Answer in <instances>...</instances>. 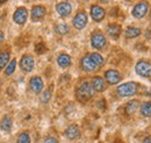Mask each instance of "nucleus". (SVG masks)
<instances>
[{"label":"nucleus","mask_w":151,"mask_h":143,"mask_svg":"<svg viewBox=\"0 0 151 143\" xmlns=\"http://www.w3.org/2000/svg\"><path fill=\"white\" fill-rule=\"evenodd\" d=\"M124 34L127 37L129 38H132V37H137V36L141 34V29L137 28V27H128L124 32Z\"/></svg>","instance_id":"obj_21"},{"label":"nucleus","mask_w":151,"mask_h":143,"mask_svg":"<svg viewBox=\"0 0 151 143\" xmlns=\"http://www.w3.org/2000/svg\"><path fill=\"white\" fill-rule=\"evenodd\" d=\"M57 63L62 68H68L71 64V57L68 54H60L57 58Z\"/></svg>","instance_id":"obj_17"},{"label":"nucleus","mask_w":151,"mask_h":143,"mask_svg":"<svg viewBox=\"0 0 151 143\" xmlns=\"http://www.w3.org/2000/svg\"><path fill=\"white\" fill-rule=\"evenodd\" d=\"M27 18H28V12L24 7H19L13 15L14 22H17L18 25H23L27 21Z\"/></svg>","instance_id":"obj_6"},{"label":"nucleus","mask_w":151,"mask_h":143,"mask_svg":"<svg viewBox=\"0 0 151 143\" xmlns=\"http://www.w3.org/2000/svg\"><path fill=\"white\" fill-rule=\"evenodd\" d=\"M120 32H121V27L119 25H109L107 27V34L112 38H117V36L120 35Z\"/></svg>","instance_id":"obj_18"},{"label":"nucleus","mask_w":151,"mask_h":143,"mask_svg":"<svg viewBox=\"0 0 151 143\" xmlns=\"http://www.w3.org/2000/svg\"><path fill=\"white\" fill-rule=\"evenodd\" d=\"M15 68H17V61L15 59H13L8 65H7V68H6V71L5 73L7 74V76H11L13 72L15 71Z\"/></svg>","instance_id":"obj_26"},{"label":"nucleus","mask_w":151,"mask_h":143,"mask_svg":"<svg viewBox=\"0 0 151 143\" xmlns=\"http://www.w3.org/2000/svg\"><path fill=\"white\" fill-rule=\"evenodd\" d=\"M29 86L30 90L34 92V93H40L42 92L43 90V80L41 77H33L29 82Z\"/></svg>","instance_id":"obj_11"},{"label":"nucleus","mask_w":151,"mask_h":143,"mask_svg":"<svg viewBox=\"0 0 151 143\" xmlns=\"http://www.w3.org/2000/svg\"><path fill=\"white\" fill-rule=\"evenodd\" d=\"M94 94V90L92 87L91 83L88 82H84L78 89H77V98L80 101H87L88 99H91Z\"/></svg>","instance_id":"obj_1"},{"label":"nucleus","mask_w":151,"mask_h":143,"mask_svg":"<svg viewBox=\"0 0 151 143\" xmlns=\"http://www.w3.org/2000/svg\"><path fill=\"white\" fill-rule=\"evenodd\" d=\"M105 78H106L107 83L111 84V85H115V84L120 83V80H121L120 73L117 71H115V70H108V71H106Z\"/></svg>","instance_id":"obj_10"},{"label":"nucleus","mask_w":151,"mask_h":143,"mask_svg":"<svg viewBox=\"0 0 151 143\" xmlns=\"http://www.w3.org/2000/svg\"><path fill=\"white\" fill-rule=\"evenodd\" d=\"M45 51V47L43 44H37L36 46V53H44Z\"/></svg>","instance_id":"obj_29"},{"label":"nucleus","mask_w":151,"mask_h":143,"mask_svg":"<svg viewBox=\"0 0 151 143\" xmlns=\"http://www.w3.org/2000/svg\"><path fill=\"white\" fill-rule=\"evenodd\" d=\"M137 108H138V100H132V101H129V103L127 104V106H126V112H127V114L132 115V114L137 110Z\"/></svg>","instance_id":"obj_20"},{"label":"nucleus","mask_w":151,"mask_h":143,"mask_svg":"<svg viewBox=\"0 0 151 143\" xmlns=\"http://www.w3.org/2000/svg\"><path fill=\"white\" fill-rule=\"evenodd\" d=\"M136 72L142 76V77H150L151 76V64L148 62H144V61H139L137 64H136V68H135Z\"/></svg>","instance_id":"obj_3"},{"label":"nucleus","mask_w":151,"mask_h":143,"mask_svg":"<svg viewBox=\"0 0 151 143\" xmlns=\"http://www.w3.org/2000/svg\"><path fill=\"white\" fill-rule=\"evenodd\" d=\"M4 38H5V34L0 30V42H2V41H4Z\"/></svg>","instance_id":"obj_31"},{"label":"nucleus","mask_w":151,"mask_h":143,"mask_svg":"<svg viewBox=\"0 0 151 143\" xmlns=\"http://www.w3.org/2000/svg\"><path fill=\"white\" fill-rule=\"evenodd\" d=\"M87 25V15L85 12H79L73 19V26L77 29H83Z\"/></svg>","instance_id":"obj_8"},{"label":"nucleus","mask_w":151,"mask_h":143,"mask_svg":"<svg viewBox=\"0 0 151 143\" xmlns=\"http://www.w3.org/2000/svg\"><path fill=\"white\" fill-rule=\"evenodd\" d=\"M141 113L144 116H151V101H145L141 105Z\"/></svg>","instance_id":"obj_24"},{"label":"nucleus","mask_w":151,"mask_h":143,"mask_svg":"<svg viewBox=\"0 0 151 143\" xmlns=\"http://www.w3.org/2000/svg\"><path fill=\"white\" fill-rule=\"evenodd\" d=\"M69 27L66 26V25H58L56 26V32L59 34V35H65V34H68L69 33Z\"/></svg>","instance_id":"obj_28"},{"label":"nucleus","mask_w":151,"mask_h":143,"mask_svg":"<svg viewBox=\"0 0 151 143\" xmlns=\"http://www.w3.org/2000/svg\"><path fill=\"white\" fill-rule=\"evenodd\" d=\"M17 143H30V136H29V134L28 133L20 134Z\"/></svg>","instance_id":"obj_27"},{"label":"nucleus","mask_w":151,"mask_h":143,"mask_svg":"<svg viewBox=\"0 0 151 143\" xmlns=\"http://www.w3.org/2000/svg\"><path fill=\"white\" fill-rule=\"evenodd\" d=\"M0 128L4 131H9L11 130V128H12V119L8 115H6V116L2 118L1 124H0Z\"/></svg>","instance_id":"obj_19"},{"label":"nucleus","mask_w":151,"mask_h":143,"mask_svg":"<svg viewBox=\"0 0 151 143\" xmlns=\"http://www.w3.org/2000/svg\"><path fill=\"white\" fill-rule=\"evenodd\" d=\"M143 143H151V137H147V139L143 141Z\"/></svg>","instance_id":"obj_32"},{"label":"nucleus","mask_w":151,"mask_h":143,"mask_svg":"<svg viewBox=\"0 0 151 143\" xmlns=\"http://www.w3.org/2000/svg\"><path fill=\"white\" fill-rule=\"evenodd\" d=\"M150 17H151V14H150Z\"/></svg>","instance_id":"obj_33"},{"label":"nucleus","mask_w":151,"mask_h":143,"mask_svg":"<svg viewBox=\"0 0 151 143\" xmlns=\"http://www.w3.org/2000/svg\"><path fill=\"white\" fill-rule=\"evenodd\" d=\"M88 56H90V58L93 61V63L96 65V68H98V66H102V65H104V57H102L100 54H98V53H93V54H90Z\"/></svg>","instance_id":"obj_22"},{"label":"nucleus","mask_w":151,"mask_h":143,"mask_svg":"<svg viewBox=\"0 0 151 143\" xmlns=\"http://www.w3.org/2000/svg\"><path fill=\"white\" fill-rule=\"evenodd\" d=\"M148 7H149L148 2H139V4H137L134 7V9H132V15L137 19H142L147 14Z\"/></svg>","instance_id":"obj_5"},{"label":"nucleus","mask_w":151,"mask_h":143,"mask_svg":"<svg viewBox=\"0 0 151 143\" xmlns=\"http://www.w3.org/2000/svg\"><path fill=\"white\" fill-rule=\"evenodd\" d=\"M91 85H92L93 90L96 91V92H102V91L105 90V82H104V79L100 78V77H94V78L92 79Z\"/></svg>","instance_id":"obj_16"},{"label":"nucleus","mask_w":151,"mask_h":143,"mask_svg":"<svg viewBox=\"0 0 151 143\" xmlns=\"http://www.w3.org/2000/svg\"><path fill=\"white\" fill-rule=\"evenodd\" d=\"M137 89H138L137 87V84L130 82V83H126V84L120 85L117 87V90H116V92L121 97H130V95L135 94L137 92Z\"/></svg>","instance_id":"obj_2"},{"label":"nucleus","mask_w":151,"mask_h":143,"mask_svg":"<svg viewBox=\"0 0 151 143\" xmlns=\"http://www.w3.org/2000/svg\"><path fill=\"white\" fill-rule=\"evenodd\" d=\"M43 143H58V141H57L55 137H48V139L44 140Z\"/></svg>","instance_id":"obj_30"},{"label":"nucleus","mask_w":151,"mask_h":143,"mask_svg":"<svg viewBox=\"0 0 151 143\" xmlns=\"http://www.w3.org/2000/svg\"><path fill=\"white\" fill-rule=\"evenodd\" d=\"M20 68L24 72H30L34 69V58L30 55H24L22 56L20 61Z\"/></svg>","instance_id":"obj_4"},{"label":"nucleus","mask_w":151,"mask_h":143,"mask_svg":"<svg viewBox=\"0 0 151 143\" xmlns=\"http://www.w3.org/2000/svg\"><path fill=\"white\" fill-rule=\"evenodd\" d=\"M45 15V8L43 6H35L32 9V20L33 21H38L44 18Z\"/></svg>","instance_id":"obj_14"},{"label":"nucleus","mask_w":151,"mask_h":143,"mask_svg":"<svg viewBox=\"0 0 151 143\" xmlns=\"http://www.w3.org/2000/svg\"><path fill=\"white\" fill-rule=\"evenodd\" d=\"M9 61V53L8 51H1L0 53V70L4 69V66L8 65Z\"/></svg>","instance_id":"obj_23"},{"label":"nucleus","mask_w":151,"mask_h":143,"mask_svg":"<svg viewBox=\"0 0 151 143\" xmlns=\"http://www.w3.org/2000/svg\"><path fill=\"white\" fill-rule=\"evenodd\" d=\"M56 9L58 12V14L63 18L70 15L71 11H72V7H71V4L66 2V1H62V2H58L56 6Z\"/></svg>","instance_id":"obj_7"},{"label":"nucleus","mask_w":151,"mask_h":143,"mask_svg":"<svg viewBox=\"0 0 151 143\" xmlns=\"http://www.w3.org/2000/svg\"><path fill=\"white\" fill-rule=\"evenodd\" d=\"M80 135V129L77 125H71L68 127V129L65 130V136L70 140H76L78 139Z\"/></svg>","instance_id":"obj_13"},{"label":"nucleus","mask_w":151,"mask_h":143,"mask_svg":"<svg viewBox=\"0 0 151 143\" xmlns=\"http://www.w3.org/2000/svg\"><path fill=\"white\" fill-rule=\"evenodd\" d=\"M91 17L94 21H101L105 18V9L100 6H92L91 7Z\"/></svg>","instance_id":"obj_12"},{"label":"nucleus","mask_w":151,"mask_h":143,"mask_svg":"<svg viewBox=\"0 0 151 143\" xmlns=\"http://www.w3.org/2000/svg\"><path fill=\"white\" fill-rule=\"evenodd\" d=\"M91 43H92V47L93 48H95V49H101L106 44V38H105V36L102 35L101 33H95V34L92 35Z\"/></svg>","instance_id":"obj_9"},{"label":"nucleus","mask_w":151,"mask_h":143,"mask_svg":"<svg viewBox=\"0 0 151 143\" xmlns=\"http://www.w3.org/2000/svg\"><path fill=\"white\" fill-rule=\"evenodd\" d=\"M81 68L87 72H92L96 69V65L93 63V61L90 58V56H85L81 59Z\"/></svg>","instance_id":"obj_15"},{"label":"nucleus","mask_w":151,"mask_h":143,"mask_svg":"<svg viewBox=\"0 0 151 143\" xmlns=\"http://www.w3.org/2000/svg\"><path fill=\"white\" fill-rule=\"evenodd\" d=\"M41 101L43 103V104H47V103H49L50 101V99H51V91L50 90H47V91H44L42 94H41Z\"/></svg>","instance_id":"obj_25"}]
</instances>
